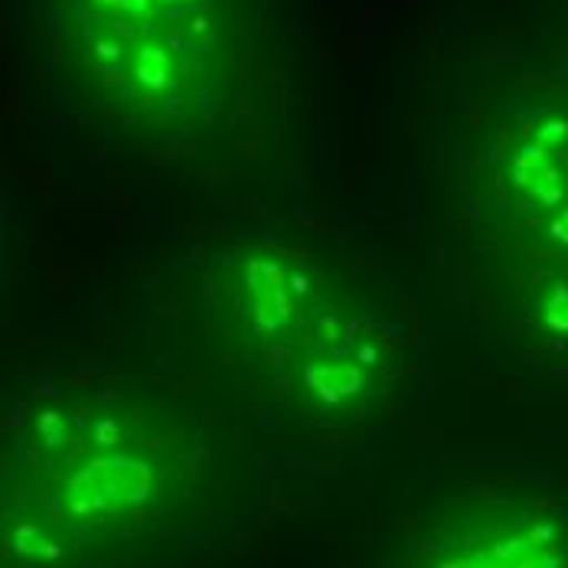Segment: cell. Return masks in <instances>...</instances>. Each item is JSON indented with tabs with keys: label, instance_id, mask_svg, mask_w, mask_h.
Here are the masks:
<instances>
[{
	"label": "cell",
	"instance_id": "5",
	"mask_svg": "<svg viewBox=\"0 0 568 568\" xmlns=\"http://www.w3.org/2000/svg\"><path fill=\"white\" fill-rule=\"evenodd\" d=\"M327 272L307 252L252 235L239 239L213 262L210 317L229 346L268 363L327 301Z\"/></svg>",
	"mask_w": 568,
	"mask_h": 568
},
{
	"label": "cell",
	"instance_id": "4",
	"mask_svg": "<svg viewBox=\"0 0 568 568\" xmlns=\"http://www.w3.org/2000/svg\"><path fill=\"white\" fill-rule=\"evenodd\" d=\"M398 349V334L369 301L331 287L301 334L265 363V373L301 415L349 422L389 383Z\"/></svg>",
	"mask_w": 568,
	"mask_h": 568
},
{
	"label": "cell",
	"instance_id": "1",
	"mask_svg": "<svg viewBox=\"0 0 568 568\" xmlns=\"http://www.w3.org/2000/svg\"><path fill=\"white\" fill-rule=\"evenodd\" d=\"M65 99L151 151L206 154L262 109L265 0H43Z\"/></svg>",
	"mask_w": 568,
	"mask_h": 568
},
{
	"label": "cell",
	"instance_id": "2",
	"mask_svg": "<svg viewBox=\"0 0 568 568\" xmlns=\"http://www.w3.org/2000/svg\"><path fill=\"white\" fill-rule=\"evenodd\" d=\"M33 497L65 532L138 526L161 510L180 477V438L121 402H43L23 428Z\"/></svg>",
	"mask_w": 568,
	"mask_h": 568
},
{
	"label": "cell",
	"instance_id": "3",
	"mask_svg": "<svg viewBox=\"0 0 568 568\" xmlns=\"http://www.w3.org/2000/svg\"><path fill=\"white\" fill-rule=\"evenodd\" d=\"M490 206L519 311L536 337H568V112L536 109L504 131Z\"/></svg>",
	"mask_w": 568,
	"mask_h": 568
},
{
	"label": "cell",
	"instance_id": "6",
	"mask_svg": "<svg viewBox=\"0 0 568 568\" xmlns=\"http://www.w3.org/2000/svg\"><path fill=\"white\" fill-rule=\"evenodd\" d=\"M415 568H568L566 529L532 507H500L445 526Z\"/></svg>",
	"mask_w": 568,
	"mask_h": 568
}]
</instances>
